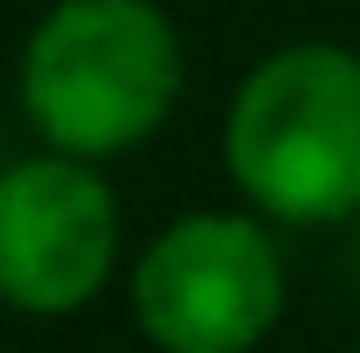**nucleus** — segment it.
I'll list each match as a JSON object with an SVG mask.
<instances>
[{
    "mask_svg": "<svg viewBox=\"0 0 360 353\" xmlns=\"http://www.w3.org/2000/svg\"><path fill=\"white\" fill-rule=\"evenodd\" d=\"M180 35L160 0H56L21 49V111L49 153H132L180 104Z\"/></svg>",
    "mask_w": 360,
    "mask_h": 353,
    "instance_id": "1",
    "label": "nucleus"
},
{
    "mask_svg": "<svg viewBox=\"0 0 360 353\" xmlns=\"http://www.w3.org/2000/svg\"><path fill=\"white\" fill-rule=\"evenodd\" d=\"M222 167L270 222L360 215V56L340 42L270 49L229 97Z\"/></svg>",
    "mask_w": 360,
    "mask_h": 353,
    "instance_id": "2",
    "label": "nucleus"
},
{
    "mask_svg": "<svg viewBox=\"0 0 360 353\" xmlns=\"http://www.w3.org/2000/svg\"><path fill=\"white\" fill-rule=\"evenodd\" d=\"M132 319L160 353H250L284 319V257L257 215L167 222L132 264Z\"/></svg>",
    "mask_w": 360,
    "mask_h": 353,
    "instance_id": "3",
    "label": "nucleus"
},
{
    "mask_svg": "<svg viewBox=\"0 0 360 353\" xmlns=\"http://www.w3.org/2000/svg\"><path fill=\"white\" fill-rule=\"evenodd\" d=\"M118 270V194L97 160L35 153L0 167V305L28 319L84 312Z\"/></svg>",
    "mask_w": 360,
    "mask_h": 353,
    "instance_id": "4",
    "label": "nucleus"
}]
</instances>
